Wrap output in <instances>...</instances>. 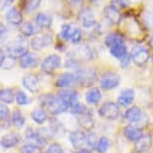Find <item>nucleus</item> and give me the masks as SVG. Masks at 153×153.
<instances>
[{
  "label": "nucleus",
  "mask_w": 153,
  "mask_h": 153,
  "mask_svg": "<svg viewBox=\"0 0 153 153\" xmlns=\"http://www.w3.org/2000/svg\"><path fill=\"white\" fill-rule=\"evenodd\" d=\"M104 15L106 19L110 21L112 24H119L121 21V14L119 10H117L116 8H114L111 5H108V6L105 7Z\"/></svg>",
  "instance_id": "obj_21"
},
{
  "label": "nucleus",
  "mask_w": 153,
  "mask_h": 153,
  "mask_svg": "<svg viewBox=\"0 0 153 153\" xmlns=\"http://www.w3.org/2000/svg\"><path fill=\"white\" fill-rule=\"evenodd\" d=\"M152 145V138L149 135H145L135 142V150L137 153H144L148 151Z\"/></svg>",
  "instance_id": "obj_22"
},
{
  "label": "nucleus",
  "mask_w": 153,
  "mask_h": 153,
  "mask_svg": "<svg viewBox=\"0 0 153 153\" xmlns=\"http://www.w3.org/2000/svg\"><path fill=\"white\" fill-rule=\"evenodd\" d=\"M31 118L36 124L42 125L47 120V113L43 108H35L31 112Z\"/></svg>",
  "instance_id": "obj_29"
},
{
  "label": "nucleus",
  "mask_w": 153,
  "mask_h": 153,
  "mask_svg": "<svg viewBox=\"0 0 153 153\" xmlns=\"http://www.w3.org/2000/svg\"><path fill=\"white\" fill-rule=\"evenodd\" d=\"M109 145H110V141L107 137L102 136L99 138L97 141L96 144V150L98 153H105L109 148Z\"/></svg>",
  "instance_id": "obj_33"
},
{
  "label": "nucleus",
  "mask_w": 153,
  "mask_h": 153,
  "mask_svg": "<svg viewBox=\"0 0 153 153\" xmlns=\"http://www.w3.org/2000/svg\"><path fill=\"white\" fill-rule=\"evenodd\" d=\"M78 123L82 128L85 129V130H90V129L93 128L94 120H93V118H92V115H91L90 112L87 111L84 114L79 115Z\"/></svg>",
  "instance_id": "obj_26"
},
{
  "label": "nucleus",
  "mask_w": 153,
  "mask_h": 153,
  "mask_svg": "<svg viewBox=\"0 0 153 153\" xmlns=\"http://www.w3.org/2000/svg\"><path fill=\"white\" fill-rule=\"evenodd\" d=\"M5 53H4V51H3V49H2L1 47H0V67H1V65H2V62H3V60L5 58Z\"/></svg>",
  "instance_id": "obj_49"
},
{
  "label": "nucleus",
  "mask_w": 153,
  "mask_h": 153,
  "mask_svg": "<svg viewBox=\"0 0 153 153\" xmlns=\"http://www.w3.org/2000/svg\"><path fill=\"white\" fill-rule=\"evenodd\" d=\"M7 50L9 55L13 56L14 58H21L22 56L28 53L27 43L22 39L15 40L7 46Z\"/></svg>",
  "instance_id": "obj_6"
},
{
  "label": "nucleus",
  "mask_w": 153,
  "mask_h": 153,
  "mask_svg": "<svg viewBox=\"0 0 153 153\" xmlns=\"http://www.w3.org/2000/svg\"><path fill=\"white\" fill-rule=\"evenodd\" d=\"M21 153H42V150L35 144L26 143L21 147Z\"/></svg>",
  "instance_id": "obj_35"
},
{
  "label": "nucleus",
  "mask_w": 153,
  "mask_h": 153,
  "mask_svg": "<svg viewBox=\"0 0 153 153\" xmlns=\"http://www.w3.org/2000/svg\"><path fill=\"white\" fill-rule=\"evenodd\" d=\"M19 31H20V33L22 34V36L29 37V36H32L33 34L36 32V28L32 23L28 21V22L22 23L21 26H20Z\"/></svg>",
  "instance_id": "obj_32"
},
{
  "label": "nucleus",
  "mask_w": 153,
  "mask_h": 153,
  "mask_svg": "<svg viewBox=\"0 0 153 153\" xmlns=\"http://www.w3.org/2000/svg\"><path fill=\"white\" fill-rule=\"evenodd\" d=\"M86 135L84 132L80 130H75L69 133V141H70L71 145L75 149H83V146L86 143Z\"/></svg>",
  "instance_id": "obj_12"
},
{
  "label": "nucleus",
  "mask_w": 153,
  "mask_h": 153,
  "mask_svg": "<svg viewBox=\"0 0 153 153\" xmlns=\"http://www.w3.org/2000/svg\"><path fill=\"white\" fill-rule=\"evenodd\" d=\"M72 30L73 28L71 27V25L69 24H63L61 27V32H60V35L63 39L65 40H70V36L72 33Z\"/></svg>",
  "instance_id": "obj_40"
},
{
  "label": "nucleus",
  "mask_w": 153,
  "mask_h": 153,
  "mask_svg": "<svg viewBox=\"0 0 153 153\" xmlns=\"http://www.w3.org/2000/svg\"><path fill=\"white\" fill-rule=\"evenodd\" d=\"M120 109L119 106L117 105V103L114 102H105L100 106V108L98 109V114L100 117L104 118V119L108 120H114L119 116Z\"/></svg>",
  "instance_id": "obj_3"
},
{
  "label": "nucleus",
  "mask_w": 153,
  "mask_h": 153,
  "mask_svg": "<svg viewBox=\"0 0 153 153\" xmlns=\"http://www.w3.org/2000/svg\"><path fill=\"white\" fill-rule=\"evenodd\" d=\"M46 153H63V149L60 144L54 142L51 143L48 146L47 150H46Z\"/></svg>",
  "instance_id": "obj_43"
},
{
  "label": "nucleus",
  "mask_w": 153,
  "mask_h": 153,
  "mask_svg": "<svg viewBox=\"0 0 153 153\" xmlns=\"http://www.w3.org/2000/svg\"><path fill=\"white\" fill-rule=\"evenodd\" d=\"M120 83V76L114 72H108L104 74L100 80L101 88L103 90H112L116 88Z\"/></svg>",
  "instance_id": "obj_8"
},
{
  "label": "nucleus",
  "mask_w": 153,
  "mask_h": 153,
  "mask_svg": "<svg viewBox=\"0 0 153 153\" xmlns=\"http://www.w3.org/2000/svg\"><path fill=\"white\" fill-rule=\"evenodd\" d=\"M69 59L73 60V61L80 63V62H87L90 61L93 57L91 49L88 46H77V47L73 48L72 50L69 51L68 53Z\"/></svg>",
  "instance_id": "obj_2"
},
{
  "label": "nucleus",
  "mask_w": 153,
  "mask_h": 153,
  "mask_svg": "<svg viewBox=\"0 0 153 153\" xmlns=\"http://www.w3.org/2000/svg\"><path fill=\"white\" fill-rule=\"evenodd\" d=\"M22 84L24 86V88L27 89L31 93H37L39 91L38 77L33 73L24 75L22 78Z\"/></svg>",
  "instance_id": "obj_11"
},
{
  "label": "nucleus",
  "mask_w": 153,
  "mask_h": 153,
  "mask_svg": "<svg viewBox=\"0 0 153 153\" xmlns=\"http://www.w3.org/2000/svg\"><path fill=\"white\" fill-rule=\"evenodd\" d=\"M70 111L72 112L73 114H76V115H82V114H84L86 113L88 110L85 108V106L82 104V103H80L79 101H77V102H75L73 105L71 106L70 108Z\"/></svg>",
  "instance_id": "obj_37"
},
{
  "label": "nucleus",
  "mask_w": 153,
  "mask_h": 153,
  "mask_svg": "<svg viewBox=\"0 0 153 153\" xmlns=\"http://www.w3.org/2000/svg\"><path fill=\"white\" fill-rule=\"evenodd\" d=\"M129 62H130V59H129V57L128 56H125V57H123V58H121V61H120V65H121V67L122 68H125L128 66L129 64Z\"/></svg>",
  "instance_id": "obj_47"
},
{
  "label": "nucleus",
  "mask_w": 153,
  "mask_h": 153,
  "mask_svg": "<svg viewBox=\"0 0 153 153\" xmlns=\"http://www.w3.org/2000/svg\"><path fill=\"white\" fill-rule=\"evenodd\" d=\"M90 1H92V2H95V1H98V0H90Z\"/></svg>",
  "instance_id": "obj_53"
},
{
  "label": "nucleus",
  "mask_w": 153,
  "mask_h": 153,
  "mask_svg": "<svg viewBox=\"0 0 153 153\" xmlns=\"http://www.w3.org/2000/svg\"><path fill=\"white\" fill-rule=\"evenodd\" d=\"M9 116H10L9 108L4 103H0V121L3 122V121L8 120L9 119Z\"/></svg>",
  "instance_id": "obj_39"
},
{
  "label": "nucleus",
  "mask_w": 153,
  "mask_h": 153,
  "mask_svg": "<svg viewBox=\"0 0 153 153\" xmlns=\"http://www.w3.org/2000/svg\"><path fill=\"white\" fill-rule=\"evenodd\" d=\"M14 2V0H0V10H3L6 7L10 6Z\"/></svg>",
  "instance_id": "obj_46"
},
{
  "label": "nucleus",
  "mask_w": 153,
  "mask_h": 153,
  "mask_svg": "<svg viewBox=\"0 0 153 153\" xmlns=\"http://www.w3.org/2000/svg\"><path fill=\"white\" fill-rule=\"evenodd\" d=\"M15 99H16V102L18 105H21V106H24V105H28L29 103H31V99L29 97L27 96V94L25 93L24 91H18L15 96Z\"/></svg>",
  "instance_id": "obj_34"
},
{
  "label": "nucleus",
  "mask_w": 153,
  "mask_h": 153,
  "mask_svg": "<svg viewBox=\"0 0 153 153\" xmlns=\"http://www.w3.org/2000/svg\"><path fill=\"white\" fill-rule=\"evenodd\" d=\"M20 137L15 132H8L4 134L0 139V145L5 149H9L12 147H15L19 143Z\"/></svg>",
  "instance_id": "obj_14"
},
{
  "label": "nucleus",
  "mask_w": 153,
  "mask_h": 153,
  "mask_svg": "<svg viewBox=\"0 0 153 153\" xmlns=\"http://www.w3.org/2000/svg\"><path fill=\"white\" fill-rule=\"evenodd\" d=\"M74 1H82V0H74Z\"/></svg>",
  "instance_id": "obj_54"
},
{
  "label": "nucleus",
  "mask_w": 153,
  "mask_h": 153,
  "mask_svg": "<svg viewBox=\"0 0 153 153\" xmlns=\"http://www.w3.org/2000/svg\"><path fill=\"white\" fill-rule=\"evenodd\" d=\"M79 20L82 26L85 28H91L95 25V17L90 8H84L79 14Z\"/></svg>",
  "instance_id": "obj_17"
},
{
  "label": "nucleus",
  "mask_w": 153,
  "mask_h": 153,
  "mask_svg": "<svg viewBox=\"0 0 153 153\" xmlns=\"http://www.w3.org/2000/svg\"><path fill=\"white\" fill-rule=\"evenodd\" d=\"M25 137L29 141L28 143H32L39 147H43L47 142V138L43 133H40L39 131L34 130L32 128H28L25 131Z\"/></svg>",
  "instance_id": "obj_9"
},
{
  "label": "nucleus",
  "mask_w": 153,
  "mask_h": 153,
  "mask_svg": "<svg viewBox=\"0 0 153 153\" xmlns=\"http://www.w3.org/2000/svg\"><path fill=\"white\" fill-rule=\"evenodd\" d=\"M61 66V57L57 54H50L43 59L41 63V69L47 74L53 73Z\"/></svg>",
  "instance_id": "obj_5"
},
{
  "label": "nucleus",
  "mask_w": 153,
  "mask_h": 153,
  "mask_svg": "<svg viewBox=\"0 0 153 153\" xmlns=\"http://www.w3.org/2000/svg\"><path fill=\"white\" fill-rule=\"evenodd\" d=\"M132 60L137 66H143L149 59V52L145 48H136L132 51Z\"/></svg>",
  "instance_id": "obj_16"
},
{
  "label": "nucleus",
  "mask_w": 153,
  "mask_h": 153,
  "mask_svg": "<svg viewBox=\"0 0 153 153\" xmlns=\"http://www.w3.org/2000/svg\"><path fill=\"white\" fill-rule=\"evenodd\" d=\"M81 37H82L81 30H80L79 28H73L72 33H71V36H70V41L72 43H74V44H77V43L80 42Z\"/></svg>",
  "instance_id": "obj_41"
},
{
  "label": "nucleus",
  "mask_w": 153,
  "mask_h": 153,
  "mask_svg": "<svg viewBox=\"0 0 153 153\" xmlns=\"http://www.w3.org/2000/svg\"><path fill=\"white\" fill-rule=\"evenodd\" d=\"M58 96L69 106V108H70L75 102L78 101L77 100V98H78V94H77L76 91H73V90H68V89H66V90H62L58 93Z\"/></svg>",
  "instance_id": "obj_23"
},
{
  "label": "nucleus",
  "mask_w": 153,
  "mask_h": 153,
  "mask_svg": "<svg viewBox=\"0 0 153 153\" xmlns=\"http://www.w3.org/2000/svg\"><path fill=\"white\" fill-rule=\"evenodd\" d=\"M5 18H6L8 23H10V24H12V25H21L22 24V20H23L22 13L20 12L16 7L10 8V9L6 12Z\"/></svg>",
  "instance_id": "obj_20"
},
{
  "label": "nucleus",
  "mask_w": 153,
  "mask_h": 153,
  "mask_svg": "<svg viewBox=\"0 0 153 153\" xmlns=\"http://www.w3.org/2000/svg\"><path fill=\"white\" fill-rule=\"evenodd\" d=\"M149 44H150V46L153 48V33H152V35H151V37H150V41H149Z\"/></svg>",
  "instance_id": "obj_51"
},
{
  "label": "nucleus",
  "mask_w": 153,
  "mask_h": 153,
  "mask_svg": "<svg viewBox=\"0 0 153 153\" xmlns=\"http://www.w3.org/2000/svg\"><path fill=\"white\" fill-rule=\"evenodd\" d=\"M77 82V77L75 73H62L61 75H59V77L56 79L55 85L56 87L59 88H69L75 85V83Z\"/></svg>",
  "instance_id": "obj_10"
},
{
  "label": "nucleus",
  "mask_w": 153,
  "mask_h": 153,
  "mask_svg": "<svg viewBox=\"0 0 153 153\" xmlns=\"http://www.w3.org/2000/svg\"><path fill=\"white\" fill-rule=\"evenodd\" d=\"M39 64V59L38 57L35 56L32 53L28 52L25 54L24 56H22L19 60V66L22 69H27V68H35Z\"/></svg>",
  "instance_id": "obj_18"
},
{
  "label": "nucleus",
  "mask_w": 153,
  "mask_h": 153,
  "mask_svg": "<svg viewBox=\"0 0 153 153\" xmlns=\"http://www.w3.org/2000/svg\"><path fill=\"white\" fill-rule=\"evenodd\" d=\"M110 5L114 8H116L117 10H119L124 9V8L128 6V2H127V0H112Z\"/></svg>",
  "instance_id": "obj_42"
},
{
  "label": "nucleus",
  "mask_w": 153,
  "mask_h": 153,
  "mask_svg": "<svg viewBox=\"0 0 153 153\" xmlns=\"http://www.w3.org/2000/svg\"><path fill=\"white\" fill-rule=\"evenodd\" d=\"M15 59L13 56L11 55H6L5 58L2 62V65H1V68L4 69V70H11L14 66H15Z\"/></svg>",
  "instance_id": "obj_38"
},
{
  "label": "nucleus",
  "mask_w": 153,
  "mask_h": 153,
  "mask_svg": "<svg viewBox=\"0 0 153 153\" xmlns=\"http://www.w3.org/2000/svg\"><path fill=\"white\" fill-rule=\"evenodd\" d=\"M43 97H44V100H41L40 103H41L42 106H46L51 114L58 115L67 111V109H69V106L58 95L54 96L52 94H46Z\"/></svg>",
  "instance_id": "obj_1"
},
{
  "label": "nucleus",
  "mask_w": 153,
  "mask_h": 153,
  "mask_svg": "<svg viewBox=\"0 0 153 153\" xmlns=\"http://www.w3.org/2000/svg\"><path fill=\"white\" fill-rule=\"evenodd\" d=\"M110 53L112 56H114L115 58H123L127 55V48L124 43L121 44H117L110 48Z\"/></svg>",
  "instance_id": "obj_31"
},
{
  "label": "nucleus",
  "mask_w": 153,
  "mask_h": 153,
  "mask_svg": "<svg viewBox=\"0 0 153 153\" xmlns=\"http://www.w3.org/2000/svg\"><path fill=\"white\" fill-rule=\"evenodd\" d=\"M15 93L11 88L0 89V101L4 104H11L15 99Z\"/></svg>",
  "instance_id": "obj_28"
},
{
  "label": "nucleus",
  "mask_w": 153,
  "mask_h": 153,
  "mask_svg": "<svg viewBox=\"0 0 153 153\" xmlns=\"http://www.w3.org/2000/svg\"><path fill=\"white\" fill-rule=\"evenodd\" d=\"M104 42H105V45L107 46L108 48H111L117 44L124 43V39L119 33H111V34H109V35H107V37H106L104 40Z\"/></svg>",
  "instance_id": "obj_30"
},
{
  "label": "nucleus",
  "mask_w": 153,
  "mask_h": 153,
  "mask_svg": "<svg viewBox=\"0 0 153 153\" xmlns=\"http://www.w3.org/2000/svg\"><path fill=\"white\" fill-rule=\"evenodd\" d=\"M152 63H153V58H152Z\"/></svg>",
  "instance_id": "obj_55"
},
{
  "label": "nucleus",
  "mask_w": 153,
  "mask_h": 153,
  "mask_svg": "<svg viewBox=\"0 0 153 153\" xmlns=\"http://www.w3.org/2000/svg\"><path fill=\"white\" fill-rule=\"evenodd\" d=\"M52 43V36L45 34L42 36H35L31 39L30 46L34 50H41L44 47H47Z\"/></svg>",
  "instance_id": "obj_13"
},
{
  "label": "nucleus",
  "mask_w": 153,
  "mask_h": 153,
  "mask_svg": "<svg viewBox=\"0 0 153 153\" xmlns=\"http://www.w3.org/2000/svg\"><path fill=\"white\" fill-rule=\"evenodd\" d=\"M35 22L37 26H39L40 28L48 29V28H50L51 24H52V17L49 15V14L39 12L35 16Z\"/></svg>",
  "instance_id": "obj_24"
},
{
  "label": "nucleus",
  "mask_w": 153,
  "mask_h": 153,
  "mask_svg": "<svg viewBox=\"0 0 153 153\" xmlns=\"http://www.w3.org/2000/svg\"><path fill=\"white\" fill-rule=\"evenodd\" d=\"M129 1L133 2V3H138V2H140L141 0H129Z\"/></svg>",
  "instance_id": "obj_52"
},
{
  "label": "nucleus",
  "mask_w": 153,
  "mask_h": 153,
  "mask_svg": "<svg viewBox=\"0 0 153 153\" xmlns=\"http://www.w3.org/2000/svg\"><path fill=\"white\" fill-rule=\"evenodd\" d=\"M135 99V91L131 88L124 89L120 92V94L117 97V103L120 106H128L130 105Z\"/></svg>",
  "instance_id": "obj_15"
},
{
  "label": "nucleus",
  "mask_w": 153,
  "mask_h": 153,
  "mask_svg": "<svg viewBox=\"0 0 153 153\" xmlns=\"http://www.w3.org/2000/svg\"><path fill=\"white\" fill-rule=\"evenodd\" d=\"M41 0H25L24 2V9L27 13H30L32 11L36 10L37 7L40 5Z\"/></svg>",
  "instance_id": "obj_36"
},
{
  "label": "nucleus",
  "mask_w": 153,
  "mask_h": 153,
  "mask_svg": "<svg viewBox=\"0 0 153 153\" xmlns=\"http://www.w3.org/2000/svg\"><path fill=\"white\" fill-rule=\"evenodd\" d=\"M124 117L126 120H128L129 122L132 123V125L138 127L141 129V124H143V120L147 119V116L145 114L142 113L141 109L137 106H133L127 109L124 113Z\"/></svg>",
  "instance_id": "obj_4"
},
{
  "label": "nucleus",
  "mask_w": 153,
  "mask_h": 153,
  "mask_svg": "<svg viewBox=\"0 0 153 153\" xmlns=\"http://www.w3.org/2000/svg\"><path fill=\"white\" fill-rule=\"evenodd\" d=\"M123 133H124V136H125L127 139L130 141H135V142L143 136L142 130L136 126L131 125V124L124 127Z\"/></svg>",
  "instance_id": "obj_19"
},
{
  "label": "nucleus",
  "mask_w": 153,
  "mask_h": 153,
  "mask_svg": "<svg viewBox=\"0 0 153 153\" xmlns=\"http://www.w3.org/2000/svg\"><path fill=\"white\" fill-rule=\"evenodd\" d=\"M73 153H90V151L87 149H80V150H76V151Z\"/></svg>",
  "instance_id": "obj_50"
},
{
  "label": "nucleus",
  "mask_w": 153,
  "mask_h": 153,
  "mask_svg": "<svg viewBox=\"0 0 153 153\" xmlns=\"http://www.w3.org/2000/svg\"><path fill=\"white\" fill-rule=\"evenodd\" d=\"M101 91L99 88L97 87H92L86 92L85 94V100L88 104H97L101 100Z\"/></svg>",
  "instance_id": "obj_25"
},
{
  "label": "nucleus",
  "mask_w": 153,
  "mask_h": 153,
  "mask_svg": "<svg viewBox=\"0 0 153 153\" xmlns=\"http://www.w3.org/2000/svg\"><path fill=\"white\" fill-rule=\"evenodd\" d=\"M6 32H7V27L5 26L1 21H0V37L3 36Z\"/></svg>",
  "instance_id": "obj_48"
},
{
  "label": "nucleus",
  "mask_w": 153,
  "mask_h": 153,
  "mask_svg": "<svg viewBox=\"0 0 153 153\" xmlns=\"http://www.w3.org/2000/svg\"><path fill=\"white\" fill-rule=\"evenodd\" d=\"M11 123L16 128H22L25 124V117L19 109H14L11 113Z\"/></svg>",
  "instance_id": "obj_27"
},
{
  "label": "nucleus",
  "mask_w": 153,
  "mask_h": 153,
  "mask_svg": "<svg viewBox=\"0 0 153 153\" xmlns=\"http://www.w3.org/2000/svg\"><path fill=\"white\" fill-rule=\"evenodd\" d=\"M75 75L77 77V82H79L83 86H90L97 78L96 71L93 68H82L77 73H75Z\"/></svg>",
  "instance_id": "obj_7"
},
{
  "label": "nucleus",
  "mask_w": 153,
  "mask_h": 153,
  "mask_svg": "<svg viewBox=\"0 0 153 153\" xmlns=\"http://www.w3.org/2000/svg\"><path fill=\"white\" fill-rule=\"evenodd\" d=\"M97 138H96V135L93 134V133H90L86 136V144L90 147V148H94L97 144Z\"/></svg>",
  "instance_id": "obj_44"
},
{
  "label": "nucleus",
  "mask_w": 153,
  "mask_h": 153,
  "mask_svg": "<svg viewBox=\"0 0 153 153\" xmlns=\"http://www.w3.org/2000/svg\"><path fill=\"white\" fill-rule=\"evenodd\" d=\"M144 20L147 23V25L153 29V10H149L144 14Z\"/></svg>",
  "instance_id": "obj_45"
}]
</instances>
